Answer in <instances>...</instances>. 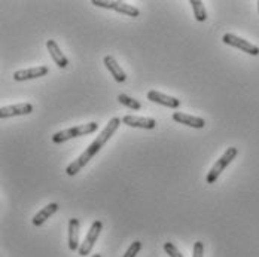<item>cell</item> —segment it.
<instances>
[{
	"mask_svg": "<svg viewBox=\"0 0 259 257\" xmlns=\"http://www.w3.org/2000/svg\"><path fill=\"white\" fill-rule=\"evenodd\" d=\"M140 248H142V242L140 241H134V242H131V245L127 248L125 254L122 257H136L139 254Z\"/></svg>",
	"mask_w": 259,
	"mask_h": 257,
	"instance_id": "19",
	"label": "cell"
},
{
	"mask_svg": "<svg viewBox=\"0 0 259 257\" xmlns=\"http://www.w3.org/2000/svg\"><path fill=\"white\" fill-rule=\"evenodd\" d=\"M94 6H99V8H104V9H113L119 14H124V15H128L133 18H137L140 15V11L139 8L136 6H131L128 3H124V2H119V0H93L91 2Z\"/></svg>",
	"mask_w": 259,
	"mask_h": 257,
	"instance_id": "4",
	"label": "cell"
},
{
	"mask_svg": "<svg viewBox=\"0 0 259 257\" xmlns=\"http://www.w3.org/2000/svg\"><path fill=\"white\" fill-rule=\"evenodd\" d=\"M103 63H104V66H106V69L110 72L112 77H113L118 83H122V82H125V80H127V75H125V72L122 70V67L116 63V60H115L112 55H106V57L103 58Z\"/></svg>",
	"mask_w": 259,
	"mask_h": 257,
	"instance_id": "13",
	"label": "cell"
},
{
	"mask_svg": "<svg viewBox=\"0 0 259 257\" xmlns=\"http://www.w3.org/2000/svg\"><path fill=\"white\" fill-rule=\"evenodd\" d=\"M47 48H48V52H50V55L52 57L54 63H55L60 69H66V67L69 66V60H67V57L63 54L61 48L58 46V43H57L54 39L47 40Z\"/></svg>",
	"mask_w": 259,
	"mask_h": 257,
	"instance_id": "12",
	"label": "cell"
},
{
	"mask_svg": "<svg viewBox=\"0 0 259 257\" xmlns=\"http://www.w3.org/2000/svg\"><path fill=\"white\" fill-rule=\"evenodd\" d=\"M50 73V69L47 66H37V67H31V69H23V70H17L14 73V79L17 82H24L30 79H39V77L47 76Z\"/></svg>",
	"mask_w": 259,
	"mask_h": 257,
	"instance_id": "8",
	"label": "cell"
},
{
	"mask_svg": "<svg viewBox=\"0 0 259 257\" xmlns=\"http://www.w3.org/2000/svg\"><path fill=\"white\" fill-rule=\"evenodd\" d=\"M67 244H69V248L72 251H76L79 250L80 244H79V220L72 217L69 220V233H67Z\"/></svg>",
	"mask_w": 259,
	"mask_h": 257,
	"instance_id": "14",
	"label": "cell"
},
{
	"mask_svg": "<svg viewBox=\"0 0 259 257\" xmlns=\"http://www.w3.org/2000/svg\"><path fill=\"white\" fill-rule=\"evenodd\" d=\"M164 251L170 257H183V254L179 251V248L173 242H165L164 244Z\"/></svg>",
	"mask_w": 259,
	"mask_h": 257,
	"instance_id": "18",
	"label": "cell"
},
{
	"mask_svg": "<svg viewBox=\"0 0 259 257\" xmlns=\"http://www.w3.org/2000/svg\"><path fill=\"white\" fill-rule=\"evenodd\" d=\"M173 121L183 124L186 127H191V128L201 129L206 127V121L203 118H198V116H192V115H188V113H183V112H176L173 113Z\"/></svg>",
	"mask_w": 259,
	"mask_h": 257,
	"instance_id": "11",
	"label": "cell"
},
{
	"mask_svg": "<svg viewBox=\"0 0 259 257\" xmlns=\"http://www.w3.org/2000/svg\"><path fill=\"white\" fill-rule=\"evenodd\" d=\"M222 42H224L225 45H228V46H234V48H237V49H240V51L246 52V54H249V55H253V57L259 55V48L256 46V45H253V43L247 42V40H246V39H243V37L235 36V34H233V33H227V34H224Z\"/></svg>",
	"mask_w": 259,
	"mask_h": 257,
	"instance_id": "6",
	"label": "cell"
},
{
	"mask_svg": "<svg viewBox=\"0 0 259 257\" xmlns=\"http://www.w3.org/2000/svg\"><path fill=\"white\" fill-rule=\"evenodd\" d=\"M122 124V119L121 118H118V116H113L107 124H106V127L103 128V131L100 132V135L83 150V153L79 156L76 161H73L70 165H67V168H66V174L67 176H70V177H73V176H76L79 171L96 156V155L99 153L102 149L104 147V144L110 140V137L116 132V129L119 128V125Z\"/></svg>",
	"mask_w": 259,
	"mask_h": 257,
	"instance_id": "1",
	"label": "cell"
},
{
	"mask_svg": "<svg viewBox=\"0 0 259 257\" xmlns=\"http://www.w3.org/2000/svg\"><path fill=\"white\" fill-rule=\"evenodd\" d=\"M204 244L201 241H197L192 248V257H204Z\"/></svg>",
	"mask_w": 259,
	"mask_h": 257,
	"instance_id": "20",
	"label": "cell"
},
{
	"mask_svg": "<svg viewBox=\"0 0 259 257\" xmlns=\"http://www.w3.org/2000/svg\"><path fill=\"white\" fill-rule=\"evenodd\" d=\"M57 210H58V204H57V202H51V204H48L47 207L40 208V211L33 217L31 223H33L34 226H42Z\"/></svg>",
	"mask_w": 259,
	"mask_h": 257,
	"instance_id": "15",
	"label": "cell"
},
{
	"mask_svg": "<svg viewBox=\"0 0 259 257\" xmlns=\"http://www.w3.org/2000/svg\"><path fill=\"white\" fill-rule=\"evenodd\" d=\"M91 257H103V256H102V254H93Z\"/></svg>",
	"mask_w": 259,
	"mask_h": 257,
	"instance_id": "21",
	"label": "cell"
},
{
	"mask_svg": "<svg viewBox=\"0 0 259 257\" xmlns=\"http://www.w3.org/2000/svg\"><path fill=\"white\" fill-rule=\"evenodd\" d=\"M99 129V124L97 122H90V124H83V125H76V127H72V128L63 129V131H58L52 135V143L55 144H61L70 138H75V137H82V135H87V134H93Z\"/></svg>",
	"mask_w": 259,
	"mask_h": 257,
	"instance_id": "2",
	"label": "cell"
},
{
	"mask_svg": "<svg viewBox=\"0 0 259 257\" xmlns=\"http://www.w3.org/2000/svg\"><path fill=\"white\" fill-rule=\"evenodd\" d=\"M33 112V106L30 103H20L12 104V106H6L0 109V118H12V116H24Z\"/></svg>",
	"mask_w": 259,
	"mask_h": 257,
	"instance_id": "9",
	"label": "cell"
},
{
	"mask_svg": "<svg viewBox=\"0 0 259 257\" xmlns=\"http://www.w3.org/2000/svg\"><path fill=\"white\" fill-rule=\"evenodd\" d=\"M118 101L122 104V106L131 109V110H140V109H142L140 101L136 100V98H133V97H130L127 94H119V95H118Z\"/></svg>",
	"mask_w": 259,
	"mask_h": 257,
	"instance_id": "17",
	"label": "cell"
},
{
	"mask_svg": "<svg viewBox=\"0 0 259 257\" xmlns=\"http://www.w3.org/2000/svg\"><path fill=\"white\" fill-rule=\"evenodd\" d=\"M102 229H103V223H102L100 220L93 222L90 231L87 232V235H85L83 242H82L80 247H79V256H88V254L93 251V248H94V245H96V242H97V239H99V236H100Z\"/></svg>",
	"mask_w": 259,
	"mask_h": 257,
	"instance_id": "5",
	"label": "cell"
},
{
	"mask_svg": "<svg viewBox=\"0 0 259 257\" xmlns=\"http://www.w3.org/2000/svg\"><path fill=\"white\" fill-rule=\"evenodd\" d=\"M146 97H148V100L152 101V103L161 104V106L170 107V109H179L182 104L179 98L171 97V95H165V94H162V92H159V91H155V89L148 91Z\"/></svg>",
	"mask_w": 259,
	"mask_h": 257,
	"instance_id": "7",
	"label": "cell"
},
{
	"mask_svg": "<svg viewBox=\"0 0 259 257\" xmlns=\"http://www.w3.org/2000/svg\"><path fill=\"white\" fill-rule=\"evenodd\" d=\"M191 6H192V11H194V15H195V20L198 23H204L207 20V11L204 8V3L201 0H191L189 2Z\"/></svg>",
	"mask_w": 259,
	"mask_h": 257,
	"instance_id": "16",
	"label": "cell"
},
{
	"mask_svg": "<svg viewBox=\"0 0 259 257\" xmlns=\"http://www.w3.org/2000/svg\"><path fill=\"white\" fill-rule=\"evenodd\" d=\"M258 12H259V0H258Z\"/></svg>",
	"mask_w": 259,
	"mask_h": 257,
	"instance_id": "22",
	"label": "cell"
},
{
	"mask_svg": "<svg viewBox=\"0 0 259 257\" xmlns=\"http://www.w3.org/2000/svg\"><path fill=\"white\" fill-rule=\"evenodd\" d=\"M122 124L127 127H131V128L154 129L156 127V121L154 118H142V116H133V115L124 116Z\"/></svg>",
	"mask_w": 259,
	"mask_h": 257,
	"instance_id": "10",
	"label": "cell"
},
{
	"mask_svg": "<svg viewBox=\"0 0 259 257\" xmlns=\"http://www.w3.org/2000/svg\"><path fill=\"white\" fill-rule=\"evenodd\" d=\"M238 155V149L237 147H228L225 152H224V155L214 162V165L210 168V171L207 173V177H206V183L207 184H213L214 181L219 179V176L224 173V170L233 162L234 159H235V156Z\"/></svg>",
	"mask_w": 259,
	"mask_h": 257,
	"instance_id": "3",
	"label": "cell"
}]
</instances>
